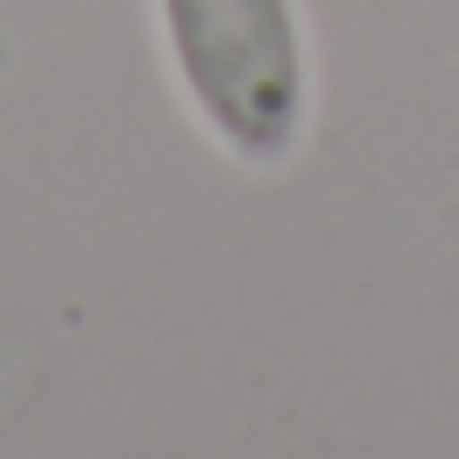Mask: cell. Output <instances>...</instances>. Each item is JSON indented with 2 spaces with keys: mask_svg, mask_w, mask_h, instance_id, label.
I'll return each instance as SVG.
<instances>
[{
  "mask_svg": "<svg viewBox=\"0 0 459 459\" xmlns=\"http://www.w3.org/2000/svg\"><path fill=\"white\" fill-rule=\"evenodd\" d=\"M189 115L244 169H277L311 135V41L298 0H156Z\"/></svg>",
  "mask_w": 459,
  "mask_h": 459,
  "instance_id": "obj_1",
  "label": "cell"
}]
</instances>
